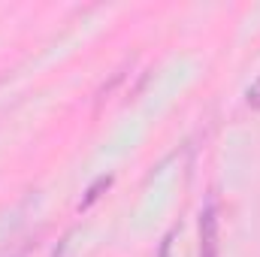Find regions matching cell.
<instances>
[{"label": "cell", "mask_w": 260, "mask_h": 257, "mask_svg": "<svg viewBox=\"0 0 260 257\" xmlns=\"http://www.w3.org/2000/svg\"><path fill=\"white\" fill-rule=\"evenodd\" d=\"M218 209L209 203L200 215V257H218Z\"/></svg>", "instance_id": "6da1fadb"}, {"label": "cell", "mask_w": 260, "mask_h": 257, "mask_svg": "<svg viewBox=\"0 0 260 257\" xmlns=\"http://www.w3.org/2000/svg\"><path fill=\"white\" fill-rule=\"evenodd\" d=\"M245 100H248V106H251V109H257V112H260V76L251 82V88L245 91Z\"/></svg>", "instance_id": "3957f363"}, {"label": "cell", "mask_w": 260, "mask_h": 257, "mask_svg": "<svg viewBox=\"0 0 260 257\" xmlns=\"http://www.w3.org/2000/svg\"><path fill=\"white\" fill-rule=\"evenodd\" d=\"M109 185H112V176H100V179H97V182H94V185L88 188V197H85V200L79 203V209H88V206H91V203H94V200L100 197V191H103V188H109Z\"/></svg>", "instance_id": "7a4b0ae2"}]
</instances>
